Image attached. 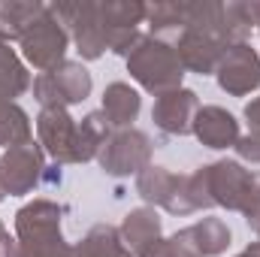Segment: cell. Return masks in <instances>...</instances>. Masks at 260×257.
Here are the masks:
<instances>
[{
    "instance_id": "cell-34",
    "label": "cell",
    "mask_w": 260,
    "mask_h": 257,
    "mask_svg": "<svg viewBox=\"0 0 260 257\" xmlns=\"http://www.w3.org/2000/svg\"><path fill=\"white\" fill-rule=\"evenodd\" d=\"M236 257H260V242H251L248 248H242Z\"/></svg>"
},
{
    "instance_id": "cell-25",
    "label": "cell",
    "mask_w": 260,
    "mask_h": 257,
    "mask_svg": "<svg viewBox=\"0 0 260 257\" xmlns=\"http://www.w3.org/2000/svg\"><path fill=\"white\" fill-rule=\"evenodd\" d=\"M224 24V3L221 0H191L185 3V30H200L221 40Z\"/></svg>"
},
{
    "instance_id": "cell-9",
    "label": "cell",
    "mask_w": 260,
    "mask_h": 257,
    "mask_svg": "<svg viewBox=\"0 0 260 257\" xmlns=\"http://www.w3.org/2000/svg\"><path fill=\"white\" fill-rule=\"evenodd\" d=\"M200 97L191 88H176V91H167L160 97H154V106H151V121L154 127L164 130L167 136H188L194 130V118L200 112Z\"/></svg>"
},
{
    "instance_id": "cell-26",
    "label": "cell",
    "mask_w": 260,
    "mask_h": 257,
    "mask_svg": "<svg viewBox=\"0 0 260 257\" xmlns=\"http://www.w3.org/2000/svg\"><path fill=\"white\" fill-rule=\"evenodd\" d=\"M254 30V18L245 0H227L224 3V24H221V43L224 46H239L248 43Z\"/></svg>"
},
{
    "instance_id": "cell-10",
    "label": "cell",
    "mask_w": 260,
    "mask_h": 257,
    "mask_svg": "<svg viewBox=\"0 0 260 257\" xmlns=\"http://www.w3.org/2000/svg\"><path fill=\"white\" fill-rule=\"evenodd\" d=\"M73 139H76V118L64 106L40 109L37 115V142L55 164H73Z\"/></svg>"
},
{
    "instance_id": "cell-22",
    "label": "cell",
    "mask_w": 260,
    "mask_h": 257,
    "mask_svg": "<svg viewBox=\"0 0 260 257\" xmlns=\"http://www.w3.org/2000/svg\"><path fill=\"white\" fill-rule=\"evenodd\" d=\"M176 182H179V176L176 173H170L167 167H157V164H151V167H145L139 176H136V194L142 197V203L145 206H167L170 203V197L176 191Z\"/></svg>"
},
{
    "instance_id": "cell-32",
    "label": "cell",
    "mask_w": 260,
    "mask_h": 257,
    "mask_svg": "<svg viewBox=\"0 0 260 257\" xmlns=\"http://www.w3.org/2000/svg\"><path fill=\"white\" fill-rule=\"evenodd\" d=\"M0 257H18V242H15V236H9V233L0 236Z\"/></svg>"
},
{
    "instance_id": "cell-35",
    "label": "cell",
    "mask_w": 260,
    "mask_h": 257,
    "mask_svg": "<svg viewBox=\"0 0 260 257\" xmlns=\"http://www.w3.org/2000/svg\"><path fill=\"white\" fill-rule=\"evenodd\" d=\"M248 9H251V18H254V27L260 30V0H251V3H248Z\"/></svg>"
},
{
    "instance_id": "cell-1",
    "label": "cell",
    "mask_w": 260,
    "mask_h": 257,
    "mask_svg": "<svg viewBox=\"0 0 260 257\" xmlns=\"http://www.w3.org/2000/svg\"><path fill=\"white\" fill-rule=\"evenodd\" d=\"M124 61H127L130 79L142 91H148L154 97H160L167 91H176L185 82L182 58H179L176 46L167 43V40H157V37L142 34L139 43L133 46V52H130Z\"/></svg>"
},
{
    "instance_id": "cell-15",
    "label": "cell",
    "mask_w": 260,
    "mask_h": 257,
    "mask_svg": "<svg viewBox=\"0 0 260 257\" xmlns=\"http://www.w3.org/2000/svg\"><path fill=\"white\" fill-rule=\"evenodd\" d=\"M100 112L106 115L112 130H127L142 112V94L130 82H109L103 91V106Z\"/></svg>"
},
{
    "instance_id": "cell-31",
    "label": "cell",
    "mask_w": 260,
    "mask_h": 257,
    "mask_svg": "<svg viewBox=\"0 0 260 257\" xmlns=\"http://www.w3.org/2000/svg\"><path fill=\"white\" fill-rule=\"evenodd\" d=\"M242 118H245V124H248V133H251V136H260V97H254V100L245 103Z\"/></svg>"
},
{
    "instance_id": "cell-8",
    "label": "cell",
    "mask_w": 260,
    "mask_h": 257,
    "mask_svg": "<svg viewBox=\"0 0 260 257\" xmlns=\"http://www.w3.org/2000/svg\"><path fill=\"white\" fill-rule=\"evenodd\" d=\"M254 185H257V176L233 157H221V160L209 164V191H212V203L218 209L239 212Z\"/></svg>"
},
{
    "instance_id": "cell-28",
    "label": "cell",
    "mask_w": 260,
    "mask_h": 257,
    "mask_svg": "<svg viewBox=\"0 0 260 257\" xmlns=\"http://www.w3.org/2000/svg\"><path fill=\"white\" fill-rule=\"evenodd\" d=\"M233 151H236L239 164H245V167H260V136L242 133L239 142L233 145Z\"/></svg>"
},
{
    "instance_id": "cell-29",
    "label": "cell",
    "mask_w": 260,
    "mask_h": 257,
    "mask_svg": "<svg viewBox=\"0 0 260 257\" xmlns=\"http://www.w3.org/2000/svg\"><path fill=\"white\" fill-rule=\"evenodd\" d=\"M139 257H191V251H188L176 236H167V239L160 236L154 245H148Z\"/></svg>"
},
{
    "instance_id": "cell-36",
    "label": "cell",
    "mask_w": 260,
    "mask_h": 257,
    "mask_svg": "<svg viewBox=\"0 0 260 257\" xmlns=\"http://www.w3.org/2000/svg\"><path fill=\"white\" fill-rule=\"evenodd\" d=\"M6 200V188H3V179H0V203Z\"/></svg>"
},
{
    "instance_id": "cell-20",
    "label": "cell",
    "mask_w": 260,
    "mask_h": 257,
    "mask_svg": "<svg viewBox=\"0 0 260 257\" xmlns=\"http://www.w3.org/2000/svg\"><path fill=\"white\" fill-rule=\"evenodd\" d=\"M82 257H133L121 239V230L115 224H94L79 242H76Z\"/></svg>"
},
{
    "instance_id": "cell-38",
    "label": "cell",
    "mask_w": 260,
    "mask_h": 257,
    "mask_svg": "<svg viewBox=\"0 0 260 257\" xmlns=\"http://www.w3.org/2000/svg\"><path fill=\"white\" fill-rule=\"evenodd\" d=\"M257 236H260V230H257Z\"/></svg>"
},
{
    "instance_id": "cell-13",
    "label": "cell",
    "mask_w": 260,
    "mask_h": 257,
    "mask_svg": "<svg viewBox=\"0 0 260 257\" xmlns=\"http://www.w3.org/2000/svg\"><path fill=\"white\" fill-rule=\"evenodd\" d=\"M173 46L182 58L185 73H197V76H215L218 61L227 49L221 40H215L209 34H200V30H182Z\"/></svg>"
},
{
    "instance_id": "cell-30",
    "label": "cell",
    "mask_w": 260,
    "mask_h": 257,
    "mask_svg": "<svg viewBox=\"0 0 260 257\" xmlns=\"http://www.w3.org/2000/svg\"><path fill=\"white\" fill-rule=\"evenodd\" d=\"M239 215L248 221V227L257 233L260 230V179H257V185L251 188V194H248V200H245V206L239 209Z\"/></svg>"
},
{
    "instance_id": "cell-14",
    "label": "cell",
    "mask_w": 260,
    "mask_h": 257,
    "mask_svg": "<svg viewBox=\"0 0 260 257\" xmlns=\"http://www.w3.org/2000/svg\"><path fill=\"white\" fill-rule=\"evenodd\" d=\"M118 230H121V239H124V245H127V251L133 257H139L148 245H154L164 236V224H160V215H157L154 206L130 209L121 218Z\"/></svg>"
},
{
    "instance_id": "cell-17",
    "label": "cell",
    "mask_w": 260,
    "mask_h": 257,
    "mask_svg": "<svg viewBox=\"0 0 260 257\" xmlns=\"http://www.w3.org/2000/svg\"><path fill=\"white\" fill-rule=\"evenodd\" d=\"M46 12V3L40 0H0V40L18 43L21 34Z\"/></svg>"
},
{
    "instance_id": "cell-3",
    "label": "cell",
    "mask_w": 260,
    "mask_h": 257,
    "mask_svg": "<svg viewBox=\"0 0 260 257\" xmlns=\"http://www.w3.org/2000/svg\"><path fill=\"white\" fill-rule=\"evenodd\" d=\"M70 30L52 15L49 3L46 12L21 34L18 49H21V61L30 64L37 73H55L67 61V49H70Z\"/></svg>"
},
{
    "instance_id": "cell-7",
    "label": "cell",
    "mask_w": 260,
    "mask_h": 257,
    "mask_svg": "<svg viewBox=\"0 0 260 257\" xmlns=\"http://www.w3.org/2000/svg\"><path fill=\"white\" fill-rule=\"evenodd\" d=\"M218 88L230 97H248L260 88V55L257 49H251V43H239V46H227L218 70H215Z\"/></svg>"
},
{
    "instance_id": "cell-18",
    "label": "cell",
    "mask_w": 260,
    "mask_h": 257,
    "mask_svg": "<svg viewBox=\"0 0 260 257\" xmlns=\"http://www.w3.org/2000/svg\"><path fill=\"white\" fill-rule=\"evenodd\" d=\"M145 24H148V37L176 43L179 34L185 30V3H176V0L145 3Z\"/></svg>"
},
{
    "instance_id": "cell-21",
    "label": "cell",
    "mask_w": 260,
    "mask_h": 257,
    "mask_svg": "<svg viewBox=\"0 0 260 257\" xmlns=\"http://www.w3.org/2000/svg\"><path fill=\"white\" fill-rule=\"evenodd\" d=\"M24 142H34V121L30 115L15 103L0 97V148H18Z\"/></svg>"
},
{
    "instance_id": "cell-19",
    "label": "cell",
    "mask_w": 260,
    "mask_h": 257,
    "mask_svg": "<svg viewBox=\"0 0 260 257\" xmlns=\"http://www.w3.org/2000/svg\"><path fill=\"white\" fill-rule=\"evenodd\" d=\"M34 85L30 70L21 61V55L12 49V43L0 40V97L3 100H15L21 94H27Z\"/></svg>"
},
{
    "instance_id": "cell-6",
    "label": "cell",
    "mask_w": 260,
    "mask_h": 257,
    "mask_svg": "<svg viewBox=\"0 0 260 257\" xmlns=\"http://www.w3.org/2000/svg\"><path fill=\"white\" fill-rule=\"evenodd\" d=\"M43 176H46V151L37 139L18 148H6L0 154V179L9 197L34 194L43 185Z\"/></svg>"
},
{
    "instance_id": "cell-12",
    "label": "cell",
    "mask_w": 260,
    "mask_h": 257,
    "mask_svg": "<svg viewBox=\"0 0 260 257\" xmlns=\"http://www.w3.org/2000/svg\"><path fill=\"white\" fill-rule=\"evenodd\" d=\"M173 236L191 251V257H221L230 248V242H233V233H230L227 221L212 218V215H206V218H200L194 224L182 227Z\"/></svg>"
},
{
    "instance_id": "cell-37",
    "label": "cell",
    "mask_w": 260,
    "mask_h": 257,
    "mask_svg": "<svg viewBox=\"0 0 260 257\" xmlns=\"http://www.w3.org/2000/svg\"><path fill=\"white\" fill-rule=\"evenodd\" d=\"M3 233H6V227H3V221H0V236H3Z\"/></svg>"
},
{
    "instance_id": "cell-4",
    "label": "cell",
    "mask_w": 260,
    "mask_h": 257,
    "mask_svg": "<svg viewBox=\"0 0 260 257\" xmlns=\"http://www.w3.org/2000/svg\"><path fill=\"white\" fill-rule=\"evenodd\" d=\"M52 15L70 30V40L85 61H100L106 55V30L100 18L97 0H76V3H49Z\"/></svg>"
},
{
    "instance_id": "cell-2",
    "label": "cell",
    "mask_w": 260,
    "mask_h": 257,
    "mask_svg": "<svg viewBox=\"0 0 260 257\" xmlns=\"http://www.w3.org/2000/svg\"><path fill=\"white\" fill-rule=\"evenodd\" d=\"M61 218H64V209L49 197H37L24 203L15 212L18 257H49L55 248H61L67 242Z\"/></svg>"
},
{
    "instance_id": "cell-24",
    "label": "cell",
    "mask_w": 260,
    "mask_h": 257,
    "mask_svg": "<svg viewBox=\"0 0 260 257\" xmlns=\"http://www.w3.org/2000/svg\"><path fill=\"white\" fill-rule=\"evenodd\" d=\"M103 30H139L145 24V3L139 0H97Z\"/></svg>"
},
{
    "instance_id": "cell-27",
    "label": "cell",
    "mask_w": 260,
    "mask_h": 257,
    "mask_svg": "<svg viewBox=\"0 0 260 257\" xmlns=\"http://www.w3.org/2000/svg\"><path fill=\"white\" fill-rule=\"evenodd\" d=\"M185 191H188V200H191V209H194V212H209V209H215L212 191H209V164L197 167L194 173L185 176Z\"/></svg>"
},
{
    "instance_id": "cell-23",
    "label": "cell",
    "mask_w": 260,
    "mask_h": 257,
    "mask_svg": "<svg viewBox=\"0 0 260 257\" xmlns=\"http://www.w3.org/2000/svg\"><path fill=\"white\" fill-rule=\"evenodd\" d=\"M52 79H55V85H58V91H61L67 106H76V103L88 100L91 91H94V79H91L88 67L82 61H64L52 73Z\"/></svg>"
},
{
    "instance_id": "cell-11",
    "label": "cell",
    "mask_w": 260,
    "mask_h": 257,
    "mask_svg": "<svg viewBox=\"0 0 260 257\" xmlns=\"http://www.w3.org/2000/svg\"><path fill=\"white\" fill-rule=\"evenodd\" d=\"M191 133L197 136L200 145L215 148V151L233 148V145L239 142V136H242L236 115L227 112L224 106H215V103L200 106V112H197V118H194V130H191Z\"/></svg>"
},
{
    "instance_id": "cell-16",
    "label": "cell",
    "mask_w": 260,
    "mask_h": 257,
    "mask_svg": "<svg viewBox=\"0 0 260 257\" xmlns=\"http://www.w3.org/2000/svg\"><path fill=\"white\" fill-rule=\"evenodd\" d=\"M109 121L106 115L97 109V112H88L82 121H76V139H73V164H91L97 160L103 142L109 139Z\"/></svg>"
},
{
    "instance_id": "cell-33",
    "label": "cell",
    "mask_w": 260,
    "mask_h": 257,
    "mask_svg": "<svg viewBox=\"0 0 260 257\" xmlns=\"http://www.w3.org/2000/svg\"><path fill=\"white\" fill-rule=\"evenodd\" d=\"M43 182H46V185H61V164H55V167H46V176H43Z\"/></svg>"
},
{
    "instance_id": "cell-5",
    "label": "cell",
    "mask_w": 260,
    "mask_h": 257,
    "mask_svg": "<svg viewBox=\"0 0 260 257\" xmlns=\"http://www.w3.org/2000/svg\"><path fill=\"white\" fill-rule=\"evenodd\" d=\"M151 154H154V142L145 130H112L97 154V164L106 176L127 179V176H139L145 167H151Z\"/></svg>"
}]
</instances>
